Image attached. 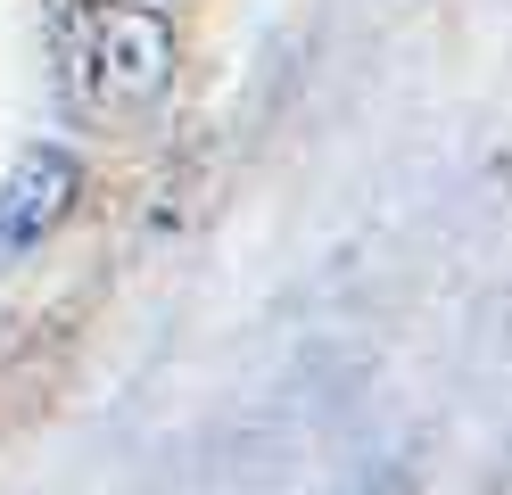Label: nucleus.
<instances>
[{"label":"nucleus","mask_w":512,"mask_h":495,"mask_svg":"<svg viewBox=\"0 0 512 495\" xmlns=\"http://www.w3.org/2000/svg\"><path fill=\"white\" fill-rule=\"evenodd\" d=\"M75 190H83V165H75L67 149H25V157L9 165V182H0V256L42 248V231L67 223Z\"/></svg>","instance_id":"2"},{"label":"nucleus","mask_w":512,"mask_h":495,"mask_svg":"<svg viewBox=\"0 0 512 495\" xmlns=\"http://www.w3.org/2000/svg\"><path fill=\"white\" fill-rule=\"evenodd\" d=\"M58 58L83 108H141L174 75V25L141 0H75L58 17Z\"/></svg>","instance_id":"1"}]
</instances>
